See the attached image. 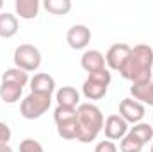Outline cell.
<instances>
[{"mask_svg": "<svg viewBox=\"0 0 153 152\" xmlns=\"http://www.w3.org/2000/svg\"><path fill=\"white\" fill-rule=\"evenodd\" d=\"M66 41H68V45L73 48V50H82V48H85L87 45H89V41H91V31H89V27H85V25H73L70 31H68V34H66Z\"/></svg>", "mask_w": 153, "mask_h": 152, "instance_id": "cell-8", "label": "cell"}, {"mask_svg": "<svg viewBox=\"0 0 153 152\" xmlns=\"http://www.w3.org/2000/svg\"><path fill=\"white\" fill-rule=\"evenodd\" d=\"M128 134H132L135 140H139L143 145H146V143H150L153 140V125L144 123V122H139L132 129H128Z\"/></svg>", "mask_w": 153, "mask_h": 152, "instance_id": "cell-16", "label": "cell"}, {"mask_svg": "<svg viewBox=\"0 0 153 152\" xmlns=\"http://www.w3.org/2000/svg\"><path fill=\"white\" fill-rule=\"evenodd\" d=\"M150 152H153V145H152V149H150Z\"/></svg>", "mask_w": 153, "mask_h": 152, "instance_id": "cell-27", "label": "cell"}, {"mask_svg": "<svg viewBox=\"0 0 153 152\" xmlns=\"http://www.w3.org/2000/svg\"><path fill=\"white\" fill-rule=\"evenodd\" d=\"M103 131H105L107 140H111V141L123 140L128 134V123L119 114H111V116H107V120L103 123Z\"/></svg>", "mask_w": 153, "mask_h": 152, "instance_id": "cell-7", "label": "cell"}, {"mask_svg": "<svg viewBox=\"0 0 153 152\" xmlns=\"http://www.w3.org/2000/svg\"><path fill=\"white\" fill-rule=\"evenodd\" d=\"M11 140V129L7 123L0 122V145H7Z\"/></svg>", "mask_w": 153, "mask_h": 152, "instance_id": "cell-24", "label": "cell"}, {"mask_svg": "<svg viewBox=\"0 0 153 152\" xmlns=\"http://www.w3.org/2000/svg\"><path fill=\"white\" fill-rule=\"evenodd\" d=\"M130 93H132L134 100L141 102L143 106H144V104L153 106V81L143 82V84H132Z\"/></svg>", "mask_w": 153, "mask_h": 152, "instance_id": "cell-13", "label": "cell"}, {"mask_svg": "<svg viewBox=\"0 0 153 152\" xmlns=\"http://www.w3.org/2000/svg\"><path fill=\"white\" fill-rule=\"evenodd\" d=\"M13 59H14L16 68L23 70V72H34L41 66V52L38 47H34L30 43H23V45L16 47Z\"/></svg>", "mask_w": 153, "mask_h": 152, "instance_id": "cell-4", "label": "cell"}, {"mask_svg": "<svg viewBox=\"0 0 153 152\" xmlns=\"http://www.w3.org/2000/svg\"><path fill=\"white\" fill-rule=\"evenodd\" d=\"M2 7H4V2H2V0H0V9H2Z\"/></svg>", "mask_w": 153, "mask_h": 152, "instance_id": "cell-26", "label": "cell"}, {"mask_svg": "<svg viewBox=\"0 0 153 152\" xmlns=\"http://www.w3.org/2000/svg\"><path fill=\"white\" fill-rule=\"evenodd\" d=\"M18 32V18L11 13L0 14V36L2 38H13Z\"/></svg>", "mask_w": 153, "mask_h": 152, "instance_id": "cell-15", "label": "cell"}, {"mask_svg": "<svg viewBox=\"0 0 153 152\" xmlns=\"http://www.w3.org/2000/svg\"><path fill=\"white\" fill-rule=\"evenodd\" d=\"M57 134L62 140H76V136H78V116L57 123Z\"/></svg>", "mask_w": 153, "mask_h": 152, "instance_id": "cell-18", "label": "cell"}, {"mask_svg": "<svg viewBox=\"0 0 153 152\" xmlns=\"http://www.w3.org/2000/svg\"><path fill=\"white\" fill-rule=\"evenodd\" d=\"M14 11L23 20H34L39 13V2L38 0H16Z\"/></svg>", "mask_w": 153, "mask_h": 152, "instance_id": "cell-14", "label": "cell"}, {"mask_svg": "<svg viewBox=\"0 0 153 152\" xmlns=\"http://www.w3.org/2000/svg\"><path fill=\"white\" fill-rule=\"evenodd\" d=\"M55 100H57V106L61 108H71L76 109L80 104V93L76 91L73 86H62L61 90H57L55 93Z\"/></svg>", "mask_w": 153, "mask_h": 152, "instance_id": "cell-11", "label": "cell"}, {"mask_svg": "<svg viewBox=\"0 0 153 152\" xmlns=\"http://www.w3.org/2000/svg\"><path fill=\"white\" fill-rule=\"evenodd\" d=\"M132 54V47H128L126 43H116L112 45L107 54H105V63L111 70H116V72H121V68L126 65L128 57Z\"/></svg>", "mask_w": 153, "mask_h": 152, "instance_id": "cell-5", "label": "cell"}, {"mask_svg": "<svg viewBox=\"0 0 153 152\" xmlns=\"http://www.w3.org/2000/svg\"><path fill=\"white\" fill-rule=\"evenodd\" d=\"M80 65L87 74L102 70V68H105V56L100 50H85L80 57Z\"/></svg>", "mask_w": 153, "mask_h": 152, "instance_id": "cell-9", "label": "cell"}, {"mask_svg": "<svg viewBox=\"0 0 153 152\" xmlns=\"http://www.w3.org/2000/svg\"><path fill=\"white\" fill-rule=\"evenodd\" d=\"M30 91L32 93H46L52 95L55 91V81L48 74H36L30 81Z\"/></svg>", "mask_w": 153, "mask_h": 152, "instance_id": "cell-12", "label": "cell"}, {"mask_svg": "<svg viewBox=\"0 0 153 152\" xmlns=\"http://www.w3.org/2000/svg\"><path fill=\"white\" fill-rule=\"evenodd\" d=\"M20 152H45V149L41 147V143H39L38 140H34V138H25V140H22V143H20Z\"/></svg>", "mask_w": 153, "mask_h": 152, "instance_id": "cell-22", "label": "cell"}, {"mask_svg": "<svg viewBox=\"0 0 153 152\" xmlns=\"http://www.w3.org/2000/svg\"><path fill=\"white\" fill-rule=\"evenodd\" d=\"M107 88H109V84L87 77V79L84 81V84H82V93H84V97H85L87 100H100V99L105 97Z\"/></svg>", "mask_w": 153, "mask_h": 152, "instance_id": "cell-10", "label": "cell"}, {"mask_svg": "<svg viewBox=\"0 0 153 152\" xmlns=\"http://www.w3.org/2000/svg\"><path fill=\"white\" fill-rule=\"evenodd\" d=\"M0 152H13V149L9 145H0Z\"/></svg>", "mask_w": 153, "mask_h": 152, "instance_id": "cell-25", "label": "cell"}, {"mask_svg": "<svg viewBox=\"0 0 153 152\" xmlns=\"http://www.w3.org/2000/svg\"><path fill=\"white\" fill-rule=\"evenodd\" d=\"M52 104V95L46 93H29L22 104H20V113L25 120H38L48 111Z\"/></svg>", "mask_w": 153, "mask_h": 152, "instance_id": "cell-3", "label": "cell"}, {"mask_svg": "<svg viewBox=\"0 0 153 152\" xmlns=\"http://www.w3.org/2000/svg\"><path fill=\"white\" fill-rule=\"evenodd\" d=\"M94 152H117V147H116L114 141L103 140V141H100V143L94 147Z\"/></svg>", "mask_w": 153, "mask_h": 152, "instance_id": "cell-23", "label": "cell"}, {"mask_svg": "<svg viewBox=\"0 0 153 152\" xmlns=\"http://www.w3.org/2000/svg\"><path fill=\"white\" fill-rule=\"evenodd\" d=\"M152 66H153V48L150 45H135L126 65L121 68V77L132 81V84H143L152 81Z\"/></svg>", "mask_w": 153, "mask_h": 152, "instance_id": "cell-1", "label": "cell"}, {"mask_svg": "<svg viewBox=\"0 0 153 152\" xmlns=\"http://www.w3.org/2000/svg\"><path fill=\"white\" fill-rule=\"evenodd\" d=\"M2 82H13V84H16L20 88H23L29 82V75H27V72L14 66V68H9V70H5L2 74Z\"/></svg>", "mask_w": 153, "mask_h": 152, "instance_id": "cell-19", "label": "cell"}, {"mask_svg": "<svg viewBox=\"0 0 153 152\" xmlns=\"http://www.w3.org/2000/svg\"><path fill=\"white\" fill-rule=\"evenodd\" d=\"M78 113V136L76 140L82 143H91L103 129V114L102 109L94 104H80L76 108Z\"/></svg>", "mask_w": 153, "mask_h": 152, "instance_id": "cell-2", "label": "cell"}, {"mask_svg": "<svg viewBox=\"0 0 153 152\" xmlns=\"http://www.w3.org/2000/svg\"><path fill=\"white\" fill-rule=\"evenodd\" d=\"M119 116L126 123H139L144 116V106L134 99H123L119 102Z\"/></svg>", "mask_w": 153, "mask_h": 152, "instance_id": "cell-6", "label": "cell"}, {"mask_svg": "<svg viewBox=\"0 0 153 152\" xmlns=\"http://www.w3.org/2000/svg\"><path fill=\"white\" fill-rule=\"evenodd\" d=\"M45 9L52 14H68L71 11L70 0H45Z\"/></svg>", "mask_w": 153, "mask_h": 152, "instance_id": "cell-20", "label": "cell"}, {"mask_svg": "<svg viewBox=\"0 0 153 152\" xmlns=\"http://www.w3.org/2000/svg\"><path fill=\"white\" fill-rule=\"evenodd\" d=\"M22 90L23 88H20V86H16L13 82H2L0 84V100H4L7 104H14V102L20 100Z\"/></svg>", "mask_w": 153, "mask_h": 152, "instance_id": "cell-17", "label": "cell"}, {"mask_svg": "<svg viewBox=\"0 0 153 152\" xmlns=\"http://www.w3.org/2000/svg\"><path fill=\"white\" fill-rule=\"evenodd\" d=\"M143 147H144V145H143L139 140H135L132 134H126V136L121 140V143H119V150L121 152H141Z\"/></svg>", "mask_w": 153, "mask_h": 152, "instance_id": "cell-21", "label": "cell"}]
</instances>
